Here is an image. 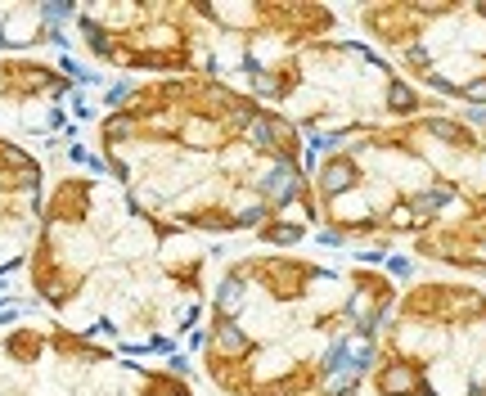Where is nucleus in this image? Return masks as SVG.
I'll return each mask as SVG.
<instances>
[{"label":"nucleus","instance_id":"obj_1","mask_svg":"<svg viewBox=\"0 0 486 396\" xmlns=\"http://www.w3.org/2000/svg\"><path fill=\"white\" fill-rule=\"evenodd\" d=\"M81 122L86 163L171 230L243 248L320 239L316 149L239 86L122 77Z\"/></svg>","mask_w":486,"mask_h":396},{"label":"nucleus","instance_id":"obj_2","mask_svg":"<svg viewBox=\"0 0 486 396\" xmlns=\"http://www.w3.org/2000/svg\"><path fill=\"white\" fill-rule=\"evenodd\" d=\"M401 275L378 257L298 243L221 257L189 374L212 396H369Z\"/></svg>","mask_w":486,"mask_h":396},{"label":"nucleus","instance_id":"obj_3","mask_svg":"<svg viewBox=\"0 0 486 396\" xmlns=\"http://www.w3.org/2000/svg\"><path fill=\"white\" fill-rule=\"evenodd\" d=\"M221 243L140 212L99 167L50 172L36 243L18 275L27 306L59 329L140 361L194 352Z\"/></svg>","mask_w":486,"mask_h":396},{"label":"nucleus","instance_id":"obj_4","mask_svg":"<svg viewBox=\"0 0 486 396\" xmlns=\"http://www.w3.org/2000/svg\"><path fill=\"white\" fill-rule=\"evenodd\" d=\"M320 243L486 284V113L446 108L316 149Z\"/></svg>","mask_w":486,"mask_h":396},{"label":"nucleus","instance_id":"obj_5","mask_svg":"<svg viewBox=\"0 0 486 396\" xmlns=\"http://www.w3.org/2000/svg\"><path fill=\"white\" fill-rule=\"evenodd\" d=\"M347 27L338 5L275 0H145L68 5L63 36L118 77H207L248 86L266 63Z\"/></svg>","mask_w":486,"mask_h":396},{"label":"nucleus","instance_id":"obj_6","mask_svg":"<svg viewBox=\"0 0 486 396\" xmlns=\"http://www.w3.org/2000/svg\"><path fill=\"white\" fill-rule=\"evenodd\" d=\"M243 90L280 113L311 149L451 108L410 86L374 45L351 32V23L333 36L293 45L289 54L266 63Z\"/></svg>","mask_w":486,"mask_h":396},{"label":"nucleus","instance_id":"obj_7","mask_svg":"<svg viewBox=\"0 0 486 396\" xmlns=\"http://www.w3.org/2000/svg\"><path fill=\"white\" fill-rule=\"evenodd\" d=\"M369 396H486V284L401 279L369 374Z\"/></svg>","mask_w":486,"mask_h":396},{"label":"nucleus","instance_id":"obj_8","mask_svg":"<svg viewBox=\"0 0 486 396\" xmlns=\"http://www.w3.org/2000/svg\"><path fill=\"white\" fill-rule=\"evenodd\" d=\"M0 396H203V388L180 365L108 352L23 306L0 315Z\"/></svg>","mask_w":486,"mask_h":396},{"label":"nucleus","instance_id":"obj_9","mask_svg":"<svg viewBox=\"0 0 486 396\" xmlns=\"http://www.w3.org/2000/svg\"><path fill=\"white\" fill-rule=\"evenodd\" d=\"M351 32L369 41L423 95L486 113V0L469 5H351Z\"/></svg>","mask_w":486,"mask_h":396},{"label":"nucleus","instance_id":"obj_10","mask_svg":"<svg viewBox=\"0 0 486 396\" xmlns=\"http://www.w3.org/2000/svg\"><path fill=\"white\" fill-rule=\"evenodd\" d=\"M81 72L68 59L45 50L0 54V135L23 149H45L72 135L81 122L77 108Z\"/></svg>","mask_w":486,"mask_h":396},{"label":"nucleus","instance_id":"obj_11","mask_svg":"<svg viewBox=\"0 0 486 396\" xmlns=\"http://www.w3.org/2000/svg\"><path fill=\"white\" fill-rule=\"evenodd\" d=\"M45 190H50L45 158L0 135V284L23 275L41 225Z\"/></svg>","mask_w":486,"mask_h":396},{"label":"nucleus","instance_id":"obj_12","mask_svg":"<svg viewBox=\"0 0 486 396\" xmlns=\"http://www.w3.org/2000/svg\"><path fill=\"white\" fill-rule=\"evenodd\" d=\"M63 18L68 9L50 5H0V54L45 50L63 41Z\"/></svg>","mask_w":486,"mask_h":396}]
</instances>
